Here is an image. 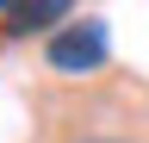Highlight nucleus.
I'll use <instances>...</instances> for the list:
<instances>
[{
  "mask_svg": "<svg viewBox=\"0 0 149 143\" xmlns=\"http://www.w3.org/2000/svg\"><path fill=\"white\" fill-rule=\"evenodd\" d=\"M106 50H112V31H106V19H68L62 31L50 38V68L56 75H93V68L106 62Z\"/></svg>",
  "mask_w": 149,
  "mask_h": 143,
  "instance_id": "obj_1",
  "label": "nucleus"
},
{
  "mask_svg": "<svg viewBox=\"0 0 149 143\" xmlns=\"http://www.w3.org/2000/svg\"><path fill=\"white\" fill-rule=\"evenodd\" d=\"M0 19H6L13 38H25V31H44V25H68L74 6L68 0H37V6H0Z\"/></svg>",
  "mask_w": 149,
  "mask_h": 143,
  "instance_id": "obj_2",
  "label": "nucleus"
},
{
  "mask_svg": "<svg viewBox=\"0 0 149 143\" xmlns=\"http://www.w3.org/2000/svg\"><path fill=\"white\" fill-rule=\"evenodd\" d=\"M87 143H118V137H87Z\"/></svg>",
  "mask_w": 149,
  "mask_h": 143,
  "instance_id": "obj_3",
  "label": "nucleus"
}]
</instances>
